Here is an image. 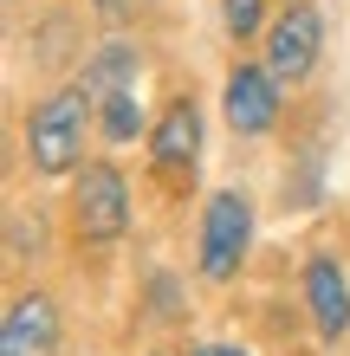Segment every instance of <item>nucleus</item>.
I'll return each mask as SVG.
<instances>
[{
    "label": "nucleus",
    "instance_id": "f257e3e1",
    "mask_svg": "<svg viewBox=\"0 0 350 356\" xmlns=\"http://www.w3.org/2000/svg\"><path fill=\"white\" fill-rule=\"evenodd\" d=\"M91 91L85 85H58L26 111V156L39 175H72L85 162V123H91Z\"/></svg>",
    "mask_w": 350,
    "mask_h": 356
},
{
    "label": "nucleus",
    "instance_id": "f03ea898",
    "mask_svg": "<svg viewBox=\"0 0 350 356\" xmlns=\"http://www.w3.org/2000/svg\"><path fill=\"white\" fill-rule=\"evenodd\" d=\"M246 246H253V201L240 188H221L201 207V240H195V259H201V279L228 285L234 272L246 266Z\"/></svg>",
    "mask_w": 350,
    "mask_h": 356
},
{
    "label": "nucleus",
    "instance_id": "7ed1b4c3",
    "mask_svg": "<svg viewBox=\"0 0 350 356\" xmlns=\"http://www.w3.org/2000/svg\"><path fill=\"white\" fill-rule=\"evenodd\" d=\"M72 227L91 246H111L130 227V188H123L117 162H85L72 175Z\"/></svg>",
    "mask_w": 350,
    "mask_h": 356
},
{
    "label": "nucleus",
    "instance_id": "20e7f679",
    "mask_svg": "<svg viewBox=\"0 0 350 356\" xmlns=\"http://www.w3.org/2000/svg\"><path fill=\"white\" fill-rule=\"evenodd\" d=\"M260 58H266V72L279 78V85H305V78L318 72V52H324V19H318V7H285L273 26H266V39H260Z\"/></svg>",
    "mask_w": 350,
    "mask_h": 356
},
{
    "label": "nucleus",
    "instance_id": "39448f33",
    "mask_svg": "<svg viewBox=\"0 0 350 356\" xmlns=\"http://www.w3.org/2000/svg\"><path fill=\"white\" fill-rule=\"evenodd\" d=\"M221 111H228V130L234 136H266L279 123V78L266 72V58H240V65L228 72Z\"/></svg>",
    "mask_w": 350,
    "mask_h": 356
},
{
    "label": "nucleus",
    "instance_id": "423d86ee",
    "mask_svg": "<svg viewBox=\"0 0 350 356\" xmlns=\"http://www.w3.org/2000/svg\"><path fill=\"white\" fill-rule=\"evenodd\" d=\"M305 305H312V324L324 343H344L350 330V279L331 253H312L305 259Z\"/></svg>",
    "mask_w": 350,
    "mask_h": 356
},
{
    "label": "nucleus",
    "instance_id": "0eeeda50",
    "mask_svg": "<svg viewBox=\"0 0 350 356\" xmlns=\"http://www.w3.org/2000/svg\"><path fill=\"white\" fill-rule=\"evenodd\" d=\"M150 156H156L162 175L195 169V156H201V104L195 97H169V104H162V117L150 130Z\"/></svg>",
    "mask_w": 350,
    "mask_h": 356
},
{
    "label": "nucleus",
    "instance_id": "6e6552de",
    "mask_svg": "<svg viewBox=\"0 0 350 356\" xmlns=\"http://www.w3.org/2000/svg\"><path fill=\"white\" fill-rule=\"evenodd\" d=\"M58 343V305L46 291H19L0 324V356H46Z\"/></svg>",
    "mask_w": 350,
    "mask_h": 356
},
{
    "label": "nucleus",
    "instance_id": "1a4fd4ad",
    "mask_svg": "<svg viewBox=\"0 0 350 356\" xmlns=\"http://www.w3.org/2000/svg\"><path fill=\"white\" fill-rule=\"evenodd\" d=\"M136 65H143V52L130 46V39H104V46L91 52V65H85V78H78V85L104 104V97H117V91H130Z\"/></svg>",
    "mask_w": 350,
    "mask_h": 356
},
{
    "label": "nucleus",
    "instance_id": "9d476101",
    "mask_svg": "<svg viewBox=\"0 0 350 356\" xmlns=\"http://www.w3.org/2000/svg\"><path fill=\"white\" fill-rule=\"evenodd\" d=\"M97 130H104L111 143H130V136L143 130V104H136V91H117V97L97 104Z\"/></svg>",
    "mask_w": 350,
    "mask_h": 356
},
{
    "label": "nucleus",
    "instance_id": "9b49d317",
    "mask_svg": "<svg viewBox=\"0 0 350 356\" xmlns=\"http://www.w3.org/2000/svg\"><path fill=\"white\" fill-rule=\"evenodd\" d=\"M221 26L228 39H266V0H221Z\"/></svg>",
    "mask_w": 350,
    "mask_h": 356
},
{
    "label": "nucleus",
    "instance_id": "f8f14e48",
    "mask_svg": "<svg viewBox=\"0 0 350 356\" xmlns=\"http://www.w3.org/2000/svg\"><path fill=\"white\" fill-rule=\"evenodd\" d=\"M91 7H97V13H104V19H123V13H130V7H136V0H91Z\"/></svg>",
    "mask_w": 350,
    "mask_h": 356
},
{
    "label": "nucleus",
    "instance_id": "ddd939ff",
    "mask_svg": "<svg viewBox=\"0 0 350 356\" xmlns=\"http://www.w3.org/2000/svg\"><path fill=\"white\" fill-rule=\"evenodd\" d=\"M195 356H246V350H234V343H201Z\"/></svg>",
    "mask_w": 350,
    "mask_h": 356
},
{
    "label": "nucleus",
    "instance_id": "4468645a",
    "mask_svg": "<svg viewBox=\"0 0 350 356\" xmlns=\"http://www.w3.org/2000/svg\"><path fill=\"white\" fill-rule=\"evenodd\" d=\"M285 7H299V0H285Z\"/></svg>",
    "mask_w": 350,
    "mask_h": 356
}]
</instances>
